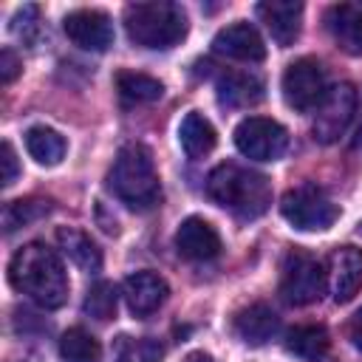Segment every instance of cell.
Returning <instances> with one entry per match:
<instances>
[{"mask_svg":"<svg viewBox=\"0 0 362 362\" xmlns=\"http://www.w3.org/2000/svg\"><path fill=\"white\" fill-rule=\"evenodd\" d=\"M263 99V82L255 74H223L218 82V102L226 107H252Z\"/></svg>","mask_w":362,"mask_h":362,"instance_id":"44dd1931","label":"cell"},{"mask_svg":"<svg viewBox=\"0 0 362 362\" xmlns=\"http://www.w3.org/2000/svg\"><path fill=\"white\" fill-rule=\"evenodd\" d=\"M187 11L170 0L130 3L124 8V31L130 42L153 51H167L187 37Z\"/></svg>","mask_w":362,"mask_h":362,"instance_id":"3957f363","label":"cell"},{"mask_svg":"<svg viewBox=\"0 0 362 362\" xmlns=\"http://www.w3.org/2000/svg\"><path fill=\"white\" fill-rule=\"evenodd\" d=\"M65 37L82 51H107L113 45V23L99 8H76L62 20Z\"/></svg>","mask_w":362,"mask_h":362,"instance_id":"30bf717a","label":"cell"},{"mask_svg":"<svg viewBox=\"0 0 362 362\" xmlns=\"http://www.w3.org/2000/svg\"><path fill=\"white\" fill-rule=\"evenodd\" d=\"M57 243H59L62 255L71 263H76L82 272H99L102 269V252L90 240L88 232H82L76 226H59L57 229Z\"/></svg>","mask_w":362,"mask_h":362,"instance_id":"d6986e66","label":"cell"},{"mask_svg":"<svg viewBox=\"0 0 362 362\" xmlns=\"http://www.w3.org/2000/svg\"><path fill=\"white\" fill-rule=\"evenodd\" d=\"M325 25H328L334 42L345 54H351V57L362 54V0H356V3H334L325 11Z\"/></svg>","mask_w":362,"mask_h":362,"instance_id":"2e32d148","label":"cell"},{"mask_svg":"<svg viewBox=\"0 0 362 362\" xmlns=\"http://www.w3.org/2000/svg\"><path fill=\"white\" fill-rule=\"evenodd\" d=\"M212 51L221 57H229V59H240V62H260L266 57L263 37L257 34L255 25H249L243 20L223 25L212 40Z\"/></svg>","mask_w":362,"mask_h":362,"instance_id":"7c38bea8","label":"cell"},{"mask_svg":"<svg viewBox=\"0 0 362 362\" xmlns=\"http://www.w3.org/2000/svg\"><path fill=\"white\" fill-rule=\"evenodd\" d=\"M181 362H212V356L204 354V351H192V354H187Z\"/></svg>","mask_w":362,"mask_h":362,"instance_id":"4dcf8cb0","label":"cell"},{"mask_svg":"<svg viewBox=\"0 0 362 362\" xmlns=\"http://www.w3.org/2000/svg\"><path fill=\"white\" fill-rule=\"evenodd\" d=\"M286 351L300 362H325L331 351L328 331L322 325H294L286 334Z\"/></svg>","mask_w":362,"mask_h":362,"instance_id":"ffe728a7","label":"cell"},{"mask_svg":"<svg viewBox=\"0 0 362 362\" xmlns=\"http://www.w3.org/2000/svg\"><path fill=\"white\" fill-rule=\"evenodd\" d=\"M348 339H351V345L362 354V308L351 317V322H348Z\"/></svg>","mask_w":362,"mask_h":362,"instance_id":"f546056e","label":"cell"},{"mask_svg":"<svg viewBox=\"0 0 362 362\" xmlns=\"http://www.w3.org/2000/svg\"><path fill=\"white\" fill-rule=\"evenodd\" d=\"M328 286L337 303H351L362 288V249L339 246L328 257Z\"/></svg>","mask_w":362,"mask_h":362,"instance_id":"8fae6325","label":"cell"},{"mask_svg":"<svg viewBox=\"0 0 362 362\" xmlns=\"http://www.w3.org/2000/svg\"><path fill=\"white\" fill-rule=\"evenodd\" d=\"M107 187L130 209H150L153 204H158L161 184H158L153 153L144 144L122 147L107 173Z\"/></svg>","mask_w":362,"mask_h":362,"instance_id":"277c9868","label":"cell"},{"mask_svg":"<svg viewBox=\"0 0 362 362\" xmlns=\"http://www.w3.org/2000/svg\"><path fill=\"white\" fill-rule=\"evenodd\" d=\"M164 348L147 337H119L113 348L116 362H161Z\"/></svg>","mask_w":362,"mask_h":362,"instance_id":"d4e9b609","label":"cell"},{"mask_svg":"<svg viewBox=\"0 0 362 362\" xmlns=\"http://www.w3.org/2000/svg\"><path fill=\"white\" fill-rule=\"evenodd\" d=\"M20 71H23L20 57H17L11 48H3V51H0V82H3V85H11V82L20 76Z\"/></svg>","mask_w":362,"mask_h":362,"instance_id":"83f0119b","label":"cell"},{"mask_svg":"<svg viewBox=\"0 0 362 362\" xmlns=\"http://www.w3.org/2000/svg\"><path fill=\"white\" fill-rule=\"evenodd\" d=\"M178 141H181V150L187 153V158H204L215 150L218 144V133L212 127V122L206 116H201L198 110H189L184 119H181V127H178Z\"/></svg>","mask_w":362,"mask_h":362,"instance_id":"ac0fdd59","label":"cell"},{"mask_svg":"<svg viewBox=\"0 0 362 362\" xmlns=\"http://www.w3.org/2000/svg\"><path fill=\"white\" fill-rule=\"evenodd\" d=\"M206 195L218 206L229 209L232 215H238L243 221L260 218L272 204L269 178L263 173H255V170L232 164V161L218 164L206 175Z\"/></svg>","mask_w":362,"mask_h":362,"instance_id":"7a4b0ae2","label":"cell"},{"mask_svg":"<svg viewBox=\"0 0 362 362\" xmlns=\"http://www.w3.org/2000/svg\"><path fill=\"white\" fill-rule=\"evenodd\" d=\"M59 356L62 362H102V348L93 334L76 325L59 337Z\"/></svg>","mask_w":362,"mask_h":362,"instance_id":"cb8c5ba5","label":"cell"},{"mask_svg":"<svg viewBox=\"0 0 362 362\" xmlns=\"http://www.w3.org/2000/svg\"><path fill=\"white\" fill-rule=\"evenodd\" d=\"M122 294H124V303L130 308L133 317H150L153 311H158L170 294V286L161 274L156 272H136L124 280L122 286Z\"/></svg>","mask_w":362,"mask_h":362,"instance_id":"4fadbf2b","label":"cell"},{"mask_svg":"<svg viewBox=\"0 0 362 362\" xmlns=\"http://www.w3.org/2000/svg\"><path fill=\"white\" fill-rule=\"evenodd\" d=\"M257 17L266 23L272 40L280 48H288L300 37L303 3H294V0H266V3L257 6Z\"/></svg>","mask_w":362,"mask_h":362,"instance_id":"9a60e30c","label":"cell"},{"mask_svg":"<svg viewBox=\"0 0 362 362\" xmlns=\"http://www.w3.org/2000/svg\"><path fill=\"white\" fill-rule=\"evenodd\" d=\"M354 110H356V90L351 82H339V85L328 88V93L322 96V102L314 110V122H311L314 139L322 144L337 141L348 130Z\"/></svg>","mask_w":362,"mask_h":362,"instance_id":"9c48e42d","label":"cell"},{"mask_svg":"<svg viewBox=\"0 0 362 362\" xmlns=\"http://www.w3.org/2000/svg\"><path fill=\"white\" fill-rule=\"evenodd\" d=\"M235 147L255 161H277L288 147V130L266 116H246L235 127Z\"/></svg>","mask_w":362,"mask_h":362,"instance_id":"ba28073f","label":"cell"},{"mask_svg":"<svg viewBox=\"0 0 362 362\" xmlns=\"http://www.w3.org/2000/svg\"><path fill=\"white\" fill-rule=\"evenodd\" d=\"M283 99L291 110L297 113H308L317 110V105L322 102V96L328 93L325 85V68L320 65V59L314 57H300L294 59L286 71H283Z\"/></svg>","mask_w":362,"mask_h":362,"instance_id":"52a82bcc","label":"cell"},{"mask_svg":"<svg viewBox=\"0 0 362 362\" xmlns=\"http://www.w3.org/2000/svg\"><path fill=\"white\" fill-rule=\"evenodd\" d=\"M11 286L42 308H59L68 300V274L54 249L40 240L25 243L8 263Z\"/></svg>","mask_w":362,"mask_h":362,"instance_id":"6da1fadb","label":"cell"},{"mask_svg":"<svg viewBox=\"0 0 362 362\" xmlns=\"http://www.w3.org/2000/svg\"><path fill=\"white\" fill-rule=\"evenodd\" d=\"M51 212V201H37V198H25V201H11L3 212L6 221V232H14L17 226H25L42 215Z\"/></svg>","mask_w":362,"mask_h":362,"instance_id":"4316f807","label":"cell"},{"mask_svg":"<svg viewBox=\"0 0 362 362\" xmlns=\"http://www.w3.org/2000/svg\"><path fill=\"white\" fill-rule=\"evenodd\" d=\"M0 161H3V187H11V184L17 181V173H20V167H17V153H14L11 141H3V147H0Z\"/></svg>","mask_w":362,"mask_h":362,"instance_id":"f1b7e54d","label":"cell"},{"mask_svg":"<svg viewBox=\"0 0 362 362\" xmlns=\"http://www.w3.org/2000/svg\"><path fill=\"white\" fill-rule=\"evenodd\" d=\"M25 150L42 167H57L65 156V139L45 124H34L25 130Z\"/></svg>","mask_w":362,"mask_h":362,"instance_id":"7402d4cb","label":"cell"},{"mask_svg":"<svg viewBox=\"0 0 362 362\" xmlns=\"http://www.w3.org/2000/svg\"><path fill=\"white\" fill-rule=\"evenodd\" d=\"M175 249L187 260H212L221 255V235L209 221L192 215L181 221L175 232Z\"/></svg>","mask_w":362,"mask_h":362,"instance_id":"5bb4252c","label":"cell"},{"mask_svg":"<svg viewBox=\"0 0 362 362\" xmlns=\"http://www.w3.org/2000/svg\"><path fill=\"white\" fill-rule=\"evenodd\" d=\"M277 328H280V317L266 303H252L240 308L232 320V331L246 345H266L277 334Z\"/></svg>","mask_w":362,"mask_h":362,"instance_id":"e0dca14e","label":"cell"},{"mask_svg":"<svg viewBox=\"0 0 362 362\" xmlns=\"http://www.w3.org/2000/svg\"><path fill=\"white\" fill-rule=\"evenodd\" d=\"M116 303H119V294H116V286L107 283V280H99L88 288L85 294V303H82V311L93 320H110L116 317Z\"/></svg>","mask_w":362,"mask_h":362,"instance_id":"484cf974","label":"cell"},{"mask_svg":"<svg viewBox=\"0 0 362 362\" xmlns=\"http://www.w3.org/2000/svg\"><path fill=\"white\" fill-rule=\"evenodd\" d=\"M280 215L294 229L322 232V229L334 226V221L339 218V209L328 198V192L320 189L317 184H300V187H291L280 198Z\"/></svg>","mask_w":362,"mask_h":362,"instance_id":"8992f818","label":"cell"},{"mask_svg":"<svg viewBox=\"0 0 362 362\" xmlns=\"http://www.w3.org/2000/svg\"><path fill=\"white\" fill-rule=\"evenodd\" d=\"M328 272L305 249H288L280 266V300L288 305H311L325 294Z\"/></svg>","mask_w":362,"mask_h":362,"instance_id":"5b68a950","label":"cell"},{"mask_svg":"<svg viewBox=\"0 0 362 362\" xmlns=\"http://www.w3.org/2000/svg\"><path fill=\"white\" fill-rule=\"evenodd\" d=\"M116 90H119L122 102H127V105H147V102L161 99L164 85L156 76H147L139 71H119L116 74Z\"/></svg>","mask_w":362,"mask_h":362,"instance_id":"603a6c76","label":"cell"}]
</instances>
